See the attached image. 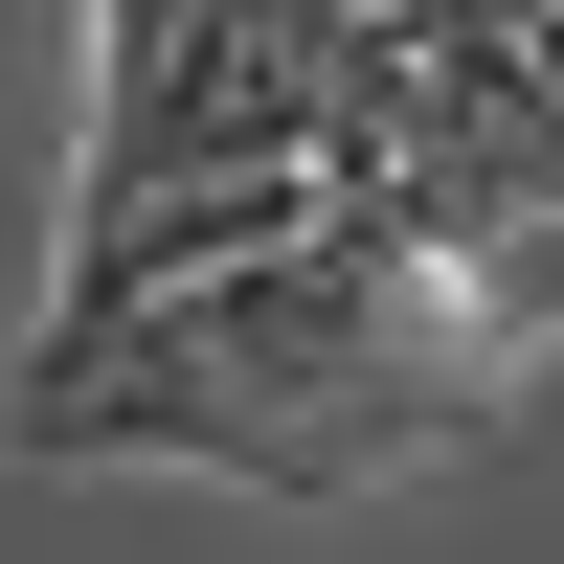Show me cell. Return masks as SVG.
Returning a JSON list of instances; mask_svg holds the SVG:
<instances>
[{"mask_svg": "<svg viewBox=\"0 0 564 564\" xmlns=\"http://www.w3.org/2000/svg\"><path fill=\"white\" fill-rule=\"evenodd\" d=\"M475 339L497 316H452V249H406L384 204H339L316 249L226 271V294H159L135 339L23 361L0 430L23 452H204V475L339 497V475H384V452H430L475 406Z\"/></svg>", "mask_w": 564, "mask_h": 564, "instance_id": "6da1fadb", "label": "cell"}]
</instances>
